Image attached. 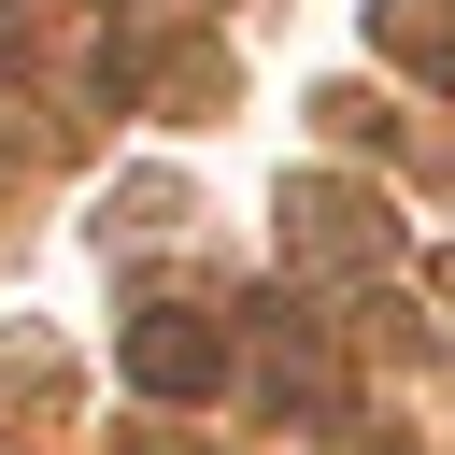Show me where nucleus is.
<instances>
[{"mask_svg":"<svg viewBox=\"0 0 455 455\" xmlns=\"http://www.w3.org/2000/svg\"><path fill=\"white\" fill-rule=\"evenodd\" d=\"M128 384H142V398H213V384H228V341H213L199 313H142V327H128Z\"/></svg>","mask_w":455,"mask_h":455,"instance_id":"obj_1","label":"nucleus"}]
</instances>
